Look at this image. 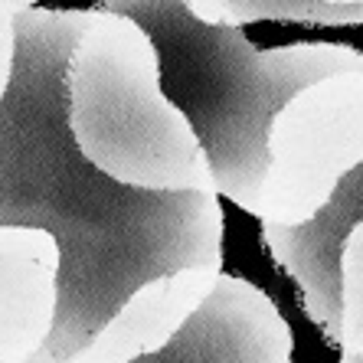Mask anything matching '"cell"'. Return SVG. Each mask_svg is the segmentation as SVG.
I'll return each instance as SVG.
<instances>
[{
    "instance_id": "cell-1",
    "label": "cell",
    "mask_w": 363,
    "mask_h": 363,
    "mask_svg": "<svg viewBox=\"0 0 363 363\" xmlns=\"http://www.w3.org/2000/svg\"><path fill=\"white\" fill-rule=\"evenodd\" d=\"M89 10H20L17 72L0 105V226L46 229L62 245V301L30 363H69L141 285L223 269L220 194H144L79 154L66 69Z\"/></svg>"
},
{
    "instance_id": "cell-2",
    "label": "cell",
    "mask_w": 363,
    "mask_h": 363,
    "mask_svg": "<svg viewBox=\"0 0 363 363\" xmlns=\"http://www.w3.org/2000/svg\"><path fill=\"white\" fill-rule=\"evenodd\" d=\"M147 30L161 60V85L194 125L216 194L259 216L269 174L272 121L301 89L363 69L344 43H291L255 50L242 26H210L180 0H101Z\"/></svg>"
},
{
    "instance_id": "cell-3",
    "label": "cell",
    "mask_w": 363,
    "mask_h": 363,
    "mask_svg": "<svg viewBox=\"0 0 363 363\" xmlns=\"http://www.w3.org/2000/svg\"><path fill=\"white\" fill-rule=\"evenodd\" d=\"M66 118L79 154L144 194H216L186 115L164 95L157 46L141 23L89 10L66 69Z\"/></svg>"
},
{
    "instance_id": "cell-4",
    "label": "cell",
    "mask_w": 363,
    "mask_h": 363,
    "mask_svg": "<svg viewBox=\"0 0 363 363\" xmlns=\"http://www.w3.org/2000/svg\"><path fill=\"white\" fill-rule=\"evenodd\" d=\"M363 167V69L308 85L275 115L259 220L269 229L308 226Z\"/></svg>"
},
{
    "instance_id": "cell-5",
    "label": "cell",
    "mask_w": 363,
    "mask_h": 363,
    "mask_svg": "<svg viewBox=\"0 0 363 363\" xmlns=\"http://www.w3.org/2000/svg\"><path fill=\"white\" fill-rule=\"evenodd\" d=\"M291 328L262 288L220 275L177 337L135 363H291Z\"/></svg>"
},
{
    "instance_id": "cell-6",
    "label": "cell",
    "mask_w": 363,
    "mask_h": 363,
    "mask_svg": "<svg viewBox=\"0 0 363 363\" xmlns=\"http://www.w3.org/2000/svg\"><path fill=\"white\" fill-rule=\"evenodd\" d=\"M62 301V245L33 226H0V363L46 350Z\"/></svg>"
},
{
    "instance_id": "cell-7",
    "label": "cell",
    "mask_w": 363,
    "mask_h": 363,
    "mask_svg": "<svg viewBox=\"0 0 363 363\" xmlns=\"http://www.w3.org/2000/svg\"><path fill=\"white\" fill-rule=\"evenodd\" d=\"M363 220V167L354 170L340 184L328 210L308 226L298 229H269L262 239L269 245L275 265L288 272L298 285L304 311L324 337L337 347L340 340V252L350 229Z\"/></svg>"
},
{
    "instance_id": "cell-8",
    "label": "cell",
    "mask_w": 363,
    "mask_h": 363,
    "mask_svg": "<svg viewBox=\"0 0 363 363\" xmlns=\"http://www.w3.org/2000/svg\"><path fill=\"white\" fill-rule=\"evenodd\" d=\"M223 272L184 269L141 285L69 363H135L157 354L213 295Z\"/></svg>"
},
{
    "instance_id": "cell-9",
    "label": "cell",
    "mask_w": 363,
    "mask_h": 363,
    "mask_svg": "<svg viewBox=\"0 0 363 363\" xmlns=\"http://www.w3.org/2000/svg\"><path fill=\"white\" fill-rule=\"evenodd\" d=\"M200 23L242 26L259 20L314 26H363V0H180Z\"/></svg>"
},
{
    "instance_id": "cell-10",
    "label": "cell",
    "mask_w": 363,
    "mask_h": 363,
    "mask_svg": "<svg viewBox=\"0 0 363 363\" xmlns=\"http://www.w3.org/2000/svg\"><path fill=\"white\" fill-rule=\"evenodd\" d=\"M340 354L363 360V220L340 252Z\"/></svg>"
},
{
    "instance_id": "cell-11",
    "label": "cell",
    "mask_w": 363,
    "mask_h": 363,
    "mask_svg": "<svg viewBox=\"0 0 363 363\" xmlns=\"http://www.w3.org/2000/svg\"><path fill=\"white\" fill-rule=\"evenodd\" d=\"M17 7L0 4V105L7 99L17 72Z\"/></svg>"
},
{
    "instance_id": "cell-12",
    "label": "cell",
    "mask_w": 363,
    "mask_h": 363,
    "mask_svg": "<svg viewBox=\"0 0 363 363\" xmlns=\"http://www.w3.org/2000/svg\"><path fill=\"white\" fill-rule=\"evenodd\" d=\"M0 4H10V7H17V10H30L36 0H0Z\"/></svg>"
},
{
    "instance_id": "cell-13",
    "label": "cell",
    "mask_w": 363,
    "mask_h": 363,
    "mask_svg": "<svg viewBox=\"0 0 363 363\" xmlns=\"http://www.w3.org/2000/svg\"><path fill=\"white\" fill-rule=\"evenodd\" d=\"M340 363H363V360H360V357H347L344 354V357H340Z\"/></svg>"
}]
</instances>
